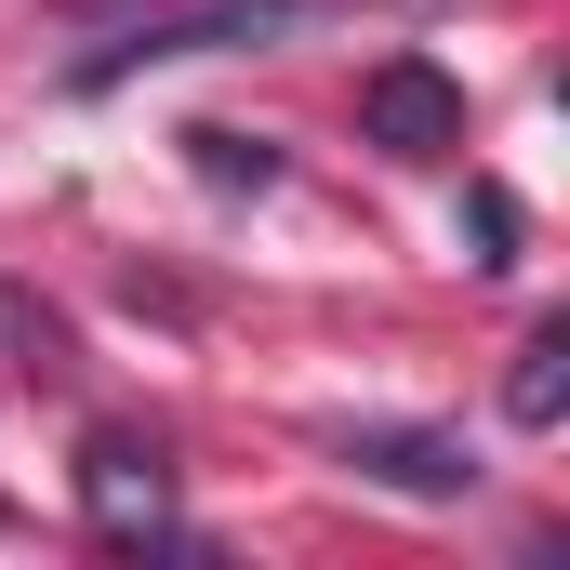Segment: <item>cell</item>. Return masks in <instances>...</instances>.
<instances>
[{"label":"cell","instance_id":"2","mask_svg":"<svg viewBox=\"0 0 570 570\" xmlns=\"http://www.w3.org/2000/svg\"><path fill=\"white\" fill-rule=\"evenodd\" d=\"M345 464H358L372 491H412V504H451V491H478L464 438H425V425H345Z\"/></svg>","mask_w":570,"mask_h":570},{"label":"cell","instance_id":"4","mask_svg":"<svg viewBox=\"0 0 570 570\" xmlns=\"http://www.w3.org/2000/svg\"><path fill=\"white\" fill-rule=\"evenodd\" d=\"M558 412H570V332L544 318V332L518 345V372H504V425H531V438H544Z\"/></svg>","mask_w":570,"mask_h":570},{"label":"cell","instance_id":"1","mask_svg":"<svg viewBox=\"0 0 570 570\" xmlns=\"http://www.w3.org/2000/svg\"><path fill=\"white\" fill-rule=\"evenodd\" d=\"M358 134L399 146V159H438V146H464V80L425 67V53H385L372 80H358Z\"/></svg>","mask_w":570,"mask_h":570},{"label":"cell","instance_id":"3","mask_svg":"<svg viewBox=\"0 0 570 570\" xmlns=\"http://www.w3.org/2000/svg\"><path fill=\"white\" fill-rule=\"evenodd\" d=\"M80 491H94V518H107L120 544H134V531H173V518H159V464H146V451H120V438L80 464Z\"/></svg>","mask_w":570,"mask_h":570}]
</instances>
